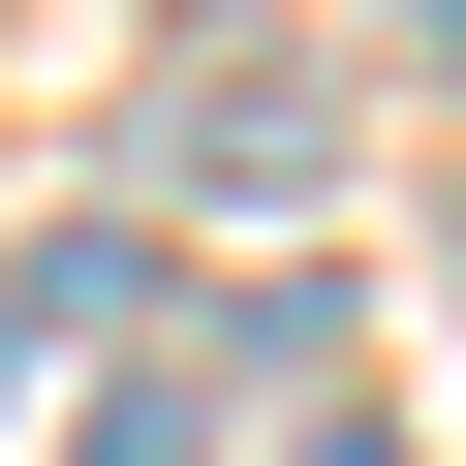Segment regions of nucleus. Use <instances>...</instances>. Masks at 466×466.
<instances>
[{"label": "nucleus", "mask_w": 466, "mask_h": 466, "mask_svg": "<svg viewBox=\"0 0 466 466\" xmlns=\"http://www.w3.org/2000/svg\"><path fill=\"white\" fill-rule=\"evenodd\" d=\"M280 466H404V435H342V404H311V435H280Z\"/></svg>", "instance_id": "obj_4"}, {"label": "nucleus", "mask_w": 466, "mask_h": 466, "mask_svg": "<svg viewBox=\"0 0 466 466\" xmlns=\"http://www.w3.org/2000/svg\"><path fill=\"white\" fill-rule=\"evenodd\" d=\"M125 311H156V249H125V218H63V249L0 280V404H63V342H125Z\"/></svg>", "instance_id": "obj_2"}, {"label": "nucleus", "mask_w": 466, "mask_h": 466, "mask_svg": "<svg viewBox=\"0 0 466 466\" xmlns=\"http://www.w3.org/2000/svg\"><path fill=\"white\" fill-rule=\"evenodd\" d=\"M218 404H249V373H125V404H94L63 466H218Z\"/></svg>", "instance_id": "obj_3"}, {"label": "nucleus", "mask_w": 466, "mask_h": 466, "mask_svg": "<svg viewBox=\"0 0 466 466\" xmlns=\"http://www.w3.org/2000/svg\"><path fill=\"white\" fill-rule=\"evenodd\" d=\"M311 156H342V63H311V32H187V63H156V187H187V218H280Z\"/></svg>", "instance_id": "obj_1"}]
</instances>
